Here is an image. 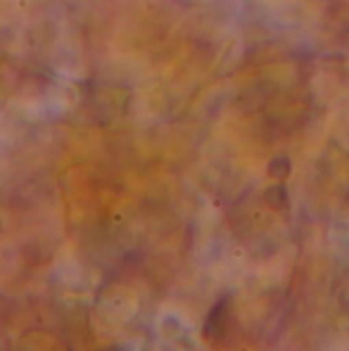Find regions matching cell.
Here are the masks:
<instances>
[{"label": "cell", "instance_id": "cell-1", "mask_svg": "<svg viewBox=\"0 0 349 351\" xmlns=\"http://www.w3.org/2000/svg\"><path fill=\"white\" fill-rule=\"evenodd\" d=\"M228 311H226V300H220L216 308L210 313L208 325H206V335L208 337H222L226 327H228Z\"/></svg>", "mask_w": 349, "mask_h": 351}]
</instances>
